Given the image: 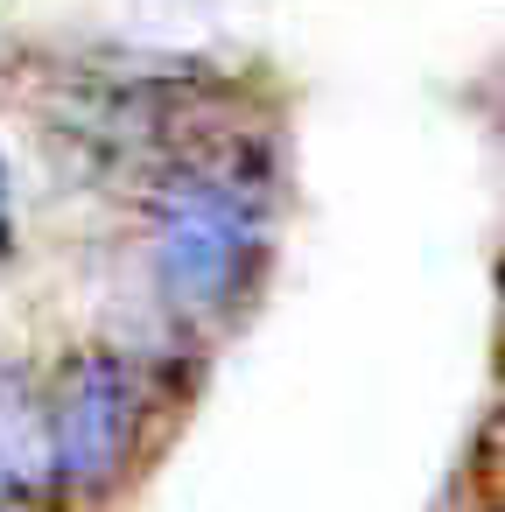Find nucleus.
I'll use <instances>...</instances> for the list:
<instances>
[{
  "label": "nucleus",
  "instance_id": "1",
  "mask_svg": "<svg viewBox=\"0 0 505 512\" xmlns=\"http://www.w3.org/2000/svg\"><path fill=\"white\" fill-rule=\"evenodd\" d=\"M50 400V456L57 484L71 491H113L141 442V365L120 351H78L64 358Z\"/></svg>",
  "mask_w": 505,
  "mask_h": 512
},
{
  "label": "nucleus",
  "instance_id": "2",
  "mask_svg": "<svg viewBox=\"0 0 505 512\" xmlns=\"http://www.w3.org/2000/svg\"><path fill=\"white\" fill-rule=\"evenodd\" d=\"M0 477L29 505L57 491V456H50V400L29 372L0 365Z\"/></svg>",
  "mask_w": 505,
  "mask_h": 512
},
{
  "label": "nucleus",
  "instance_id": "3",
  "mask_svg": "<svg viewBox=\"0 0 505 512\" xmlns=\"http://www.w3.org/2000/svg\"><path fill=\"white\" fill-rule=\"evenodd\" d=\"M15 246V204H8V169H0V253Z\"/></svg>",
  "mask_w": 505,
  "mask_h": 512
},
{
  "label": "nucleus",
  "instance_id": "4",
  "mask_svg": "<svg viewBox=\"0 0 505 512\" xmlns=\"http://www.w3.org/2000/svg\"><path fill=\"white\" fill-rule=\"evenodd\" d=\"M15 505H22V498L8 491V477H0V512H15Z\"/></svg>",
  "mask_w": 505,
  "mask_h": 512
}]
</instances>
